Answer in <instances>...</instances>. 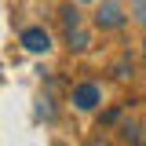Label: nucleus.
Returning <instances> with one entry per match:
<instances>
[{"instance_id":"nucleus-1","label":"nucleus","mask_w":146,"mask_h":146,"mask_svg":"<svg viewBox=\"0 0 146 146\" xmlns=\"http://www.w3.org/2000/svg\"><path fill=\"white\" fill-rule=\"evenodd\" d=\"M22 48H26V51H33V55H40V51H48V48H51V36L44 33L40 26H29V29L22 33Z\"/></svg>"},{"instance_id":"nucleus-2","label":"nucleus","mask_w":146,"mask_h":146,"mask_svg":"<svg viewBox=\"0 0 146 146\" xmlns=\"http://www.w3.org/2000/svg\"><path fill=\"white\" fill-rule=\"evenodd\" d=\"M99 102V84H80V88H73V106L77 110H91Z\"/></svg>"},{"instance_id":"nucleus-3","label":"nucleus","mask_w":146,"mask_h":146,"mask_svg":"<svg viewBox=\"0 0 146 146\" xmlns=\"http://www.w3.org/2000/svg\"><path fill=\"white\" fill-rule=\"evenodd\" d=\"M99 26H121L124 22V15H121V7L113 4V0H106V4H99Z\"/></svg>"}]
</instances>
